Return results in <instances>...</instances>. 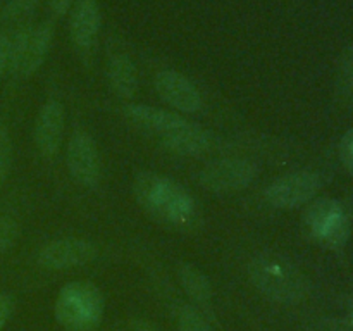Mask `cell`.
I'll list each match as a JSON object with an SVG mask.
<instances>
[{
    "label": "cell",
    "mask_w": 353,
    "mask_h": 331,
    "mask_svg": "<svg viewBox=\"0 0 353 331\" xmlns=\"http://www.w3.org/2000/svg\"><path fill=\"white\" fill-rule=\"evenodd\" d=\"M12 59V34L0 33V78L10 69Z\"/></svg>",
    "instance_id": "obj_21"
},
{
    "label": "cell",
    "mask_w": 353,
    "mask_h": 331,
    "mask_svg": "<svg viewBox=\"0 0 353 331\" xmlns=\"http://www.w3.org/2000/svg\"><path fill=\"white\" fill-rule=\"evenodd\" d=\"M124 114H126V117L134 126L143 130L145 133L155 134L159 138H165L172 131L178 130L186 121L179 114L157 109V107L143 106V103H131V106H126L124 107Z\"/></svg>",
    "instance_id": "obj_12"
},
{
    "label": "cell",
    "mask_w": 353,
    "mask_h": 331,
    "mask_svg": "<svg viewBox=\"0 0 353 331\" xmlns=\"http://www.w3.org/2000/svg\"><path fill=\"white\" fill-rule=\"evenodd\" d=\"M65 114L59 100H48L41 106L34 124V143L43 157H55L64 138Z\"/></svg>",
    "instance_id": "obj_11"
},
{
    "label": "cell",
    "mask_w": 353,
    "mask_h": 331,
    "mask_svg": "<svg viewBox=\"0 0 353 331\" xmlns=\"http://www.w3.org/2000/svg\"><path fill=\"white\" fill-rule=\"evenodd\" d=\"M68 169L76 183L95 188L102 178V161L95 140L86 131H76L68 141Z\"/></svg>",
    "instance_id": "obj_8"
},
{
    "label": "cell",
    "mask_w": 353,
    "mask_h": 331,
    "mask_svg": "<svg viewBox=\"0 0 353 331\" xmlns=\"http://www.w3.org/2000/svg\"><path fill=\"white\" fill-rule=\"evenodd\" d=\"M178 324L179 331H212V328L209 326L205 317H203L199 310L193 309V307L190 305H185L179 310Z\"/></svg>",
    "instance_id": "obj_17"
},
{
    "label": "cell",
    "mask_w": 353,
    "mask_h": 331,
    "mask_svg": "<svg viewBox=\"0 0 353 331\" xmlns=\"http://www.w3.org/2000/svg\"><path fill=\"white\" fill-rule=\"evenodd\" d=\"M38 3L40 0H9L2 10L3 19H17L21 16H26Z\"/></svg>",
    "instance_id": "obj_20"
},
{
    "label": "cell",
    "mask_w": 353,
    "mask_h": 331,
    "mask_svg": "<svg viewBox=\"0 0 353 331\" xmlns=\"http://www.w3.org/2000/svg\"><path fill=\"white\" fill-rule=\"evenodd\" d=\"M54 30L50 23H40L26 26L12 34V59L10 69L17 78L33 76L47 59L50 50Z\"/></svg>",
    "instance_id": "obj_5"
},
{
    "label": "cell",
    "mask_w": 353,
    "mask_h": 331,
    "mask_svg": "<svg viewBox=\"0 0 353 331\" xmlns=\"http://www.w3.org/2000/svg\"><path fill=\"white\" fill-rule=\"evenodd\" d=\"M261 169L254 161L240 157L219 159L200 171L199 181L214 193H233L247 188L259 176Z\"/></svg>",
    "instance_id": "obj_7"
},
{
    "label": "cell",
    "mask_w": 353,
    "mask_h": 331,
    "mask_svg": "<svg viewBox=\"0 0 353 331\" xmlns=\"http://www.w3.org/2000/svg\"><path fill=\"white\" fill-rule=\"evenodd\" d=\"M252 285L269 300L278 303L302 302L309 293V281L288 259L272 252H261L248 264Z\"/></svg>",
    "instance_id": "obj_2"
},
{
    "label": "cell",
    "mask_w": 353,
    "mask_h": 331,
    "mask_svg": "<svg viewBox=\"0 0 353 331\" xmlns=\"http://www.w3.org/2000/svg\"><path fill=\"white\" fill-rule=\"evenodd\" d=\"M345 307H347L348 316H350L352 319H353V297H352V299H348V300H347V303H345Z\"/></svg>",
    "instance_id": "obj_25"
},
{
    "label": "cell",
    "mask_w": 353,
    "mask_h": 331,
    "mask_svg": "<svg viewBox=\"0 0 353 331\" xmlns=\"http://www.w3.org/2000/svg\"><path fill=\"white\" fill-rule=\"evenodd\" d=\"M107 78H109L110 88L121 99H131L134 95V92H137V66L133 64V61L128 55L116 54L109 59V64H107Z\"/></svg>",
    "instance_id": "obj_15"
},
{
    "label": "cell",
    "mask_w": 353,
    "mask_h": 331,
    "mask_svg": "<svg viewBox=\"0 0 353 331\" xmlns=\"http://www.w3.org/2000/svg\"><path fill=\"white\" fill-rule=\"evenodd\" d=\"M307 233L326 248H341L350 237V216L341 202L334 199H317L309 203L303 214Z\"/></svg>",
    "instance_id": "obj_4"
},
{
    "label": "cell",
    "mask_w": 353,
    "mask_h": 331,
    "mask_svg": "<svg viewBox=\"0 0 353 331\" xmlns=\"http://www.w3.org/2000/svg\"><path fill=\"white\" fill-rule=\"evenodd\" d=\"M19 237V226L10 217H0V255L9 252Z\"/></svg>",
    "instance_id": "obj_19"
},
{
    "label": "cell",
    "mask_w": 353,
    "mask_h": 331,
    "mask_svg": "<svg viewBox=\"0 0 353 331\" xmlns=\"http://www.w3.org/2000/svg\"><path fill=\"white\" fill-rule=\"evenodd\" d=\"M12 300L6 293H0V330L6 326V323L9 321L10 314H12Z\"/></svg>",
    "instance_id": "obj_23"
},
{
    "label": "cell",
    "mask_w": 353,
    "mask_h": 331,
    "mask_svg": "<svg viewBox=\"0 0 353 331\" xmlns=\"http://www.w3.org/2000/svg\"><path fill=\"white\" fill-rule=\"evenodd\" d=\"M162 141L165 148L185 157H203L212 148V137L209 131L190 121H185L178 130L162 138Z\"/></svg>",
    "instance_id": "obj_13"
},
{
    "label": "cell",
    "mask_w": 353,
    "mask_h": 331,
    "mask_svg": "<svg viewBox=\"0 0 353 331\" xmlns=\"http://www.w3.org/2000/svg\"><path fill=\"white\" fill-rule=\"evenodd\" d=\"M12 164V140L6 124L0 123V185L7 179Z\"/></svg>",
    "instance_id": "obj_18"
},
{
    "label": "cell",
    "mask_w": 353,
    "mask_h": 331,
    "mask_svg": "<svg viewBox=\"0 0 353 331\" xmlns=\"http://www.w3.org/2000/svg\"><path fill=\"white\" fill-rule=\"evenodd\" d=\"M340 157L347 171L353 174V128L343 134L340 141Z\"/></svg>",
    "instance_id": "obj_22"
},
{
    "label": "cell",
    "mask_w": 353,
    "mask_h": 331,
    "mask_svg": "<svg viewBox=\"0 0 353 331\" xmlns=\"http://www.w3.org/2000/svg\"><path fill=\"white\" fill-rule=\"evenodd\" d=\"M155 90L164 102H168L172 109L183 112H199L202 107V97L199 88L193 85L192 79L172 69L157 72L155 76Z\"/></svg>",
    "instance_id": "obj_10"
},
{
    "label": "cell",
    "mask_w": 353,
    "mask_h": 331,
    "mask_svg": "<svg viewBox=\"0 0 353 331\" xmlns=\"http://www.w3.org/2000/svg\"><path fill=\"white\" fill-rule=\"evenodd\" d=\"M323 188V179L314 171H295L269 183L264 197L276 209H296L310 203Z\"/></svg>",
    "instance_id": "obj_6"
},
{
    "label": "cell",
    "mask_w": 353,
    "mask_h": 331,
    "mask_svg": "<svg viewBox=\"0 0 353 331\" xmlns=\"http://www.w3.org/2000/svg\"><path fill=\"white\" fill-rule=\"evenodd\" d=\"M102 24V14L97 0H79L71 14V40L79 50H86L97 40Z\"/></svg>",
    "instance_id": "obj_14"
},
{
    "label": "cell",
    "mask_w": 353,
    "mask_h": 331,
    "mask_svg": "<svg viewBox=\"0 0 353 331\" xmlns=\"http://www.w3.org/2000/svg\"><path fill=\"white\" fill-rule=\"evenodd\" d=\"M65 331H79V330H65Z\"/></svg>",
    "instance_id": "obj_26"
},
{
    "label": "cell",
    "mask_w": 353,
    "mask_h": 331,
    "mask_svg": "<svg viewBox=\"0 0 353 331\" xmlns=\"http://www.w3.org/2000/svg\"><path fill=\"white\" fill-rule=\"evenodd\" d=\"M179 281L185 292L200 303H209L212 299V286L207 276L192 264H183L178 269Z\"/></svg>",
    "instance_id": "obj_16"
},
{
    "label": "cell",
    "mask_w": 353,
    "mask_h": 331,
    "mask_svg": "<svg viewBox=\"0 0 353 331\" xmlns=\"http://www.w3.org/2000/svg\"><path fill=\"white\" fill-rule=\"evenodd\" d=\"M99 248L90 240L78 237H65L59 240L50 241L43 245L38 252L37 262L38 265L52 271H62V269H71L85 265L97 259Z\"/></svg>",
    "instance_id": "obj_9"
},
{
    "label": "cell",
    "mask_w": 353,
    "mask_h": 331,
    "mask_svg": "<svg viewBox=\"0 0 353 331\" xmlns=\"http://www.w3.org/2000/svg\"><path fill=\"white\" fill-rule=\"evenodd\" d=\"M133 195L150 217L172 228H190L199 209L188 190L168 176L141 171L134 176Z\"/></svg>",
    "instance_id": "obj_1"
},
{
    "label": "cell",
    "mask_w": 353,
    "mask_h": 331,
    "mask_svg": "<svg viewBox=\"0 0 353 331\" xmlns=\"http://www.w3.org/2000/svg\"><path fill=\"white\" fill-rule=\"evenodd\" d=\"M72 2H74V0H48L52 12H54L55 16H64V14L71 9Z\"/></svg>",
    "instance_id": "obj_24"
},
{
    "label": "cell",
    "mask_w": 353,
    "mask_h": 331,
    "mask_svg": "<svg viewBox=\"0 0 353 331\" xmlns=\"http://www.w3.org/2000/svg\"><path fill=\"white\" fill-rule=\"evenodd\" d=\"M103 309L105 300L99 286L90 281H71L59 292L54 314L65 330L93 331L102 321Z\"/></svg>",
    "instance_id": "obj_3"
}]
</instances>
